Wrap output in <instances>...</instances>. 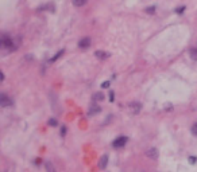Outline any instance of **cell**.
Here are the masks:
<instances>
[{"label": "cell", "instance_id": "1", "mask_svg": "<svg viewBox=\"0 0 197 172\" xmlns=\"http://www.w3.org/2000/svg\"><path fill=\"white\" fill-rule=\"evenodd\" d=\"M0 46H1V49H7V50H10V51H14V50L16 49V46H14V41H12L10 36H7V35L1 36Z\"/></svg>", "mask_w": 197, "mask_h": 172}, {"label": "cell", "instance_id": "2", "mask_svg": "<svg viewBox=\"0 0 197 172\" xmlns=\"http://www.w3.org/2000/svg\"><path fill=\"white\" fill-rule=\"evenodd\" d=\"M0 106L1 108H11L12 106V99L6 93H1V96H0Z\"/></svg>", "mask_w": 197, "mask_h": 172}, {"label": "cell", "instance_id": "3", "mask_svg": "<svg viewBox=\"0 0 197 172\" xmlns=\"http://www.w3.org/2000/svg\"><path fill=\"white\" fill-rule=\"evenodd\" d=\"M128 110L131 112V113H134V114H138L139 112L142 110V104L141 102H136V101L130 102L128 104Z\"/></svg>", "mask_w": 197, "mask_h": 172}, {"label": "cell", "instance_id": "4", "mask_svg": "<svg viewBox=\"0 0 197 172\" xmlns=\"http://www.w3.org/2000/svg\"><path fill=\"white\" fill-rule=\"evenodd\" d=\"M127 139L126 136H120V137H118L116 140H114V143H112V147L114 148H122V147H124L127 144Z\"/></svg>", "mask_w": 197, "mask_h": 172}, {"label": "cell", "instance_id": "5", "mask_svg": "<svg viewBox=\"0 0 197 172\" xmlns=\"http://www.w3.org/2000/svg\"><path fill=\"white\" fill-rule=\"evenodd\" d=\"M146 155H147V157L153 159V160H157V159H158V151H157V148H150L146 152Z\"/></svg>", "mask_w": 197, "mask_h": 172}, {"label": "cell", "instance_id": "6", "mask_svg": "<svg viewBox=\"0 0 197 172\" xmlns=\"http://www.w3.org/2000/svg\"><path fill=\"white\" fill-rule=\"evenodd\" d=\"M91 46V38H83L78 42V47L80 49H88Z\"/></svg>", "mask_w": 197, "mask_h": 172}, {"label": "cell", "instance_id": "7", "mask_svg": "<svg viewBox=\"0 0 197 172\" xmlns=\"http://www.w3.org/2000/svg\"><path fill=\"white\" fill-rule=\"evenodd\" d=\"M107 164H108V155H103L100 159V161H99V168L100 169H105Z\"/></svg>", "mask_w": 197, "mask_h": 172}, {"label": "cell", "instance_id": "8", "mask_svg": "<svg viewBox=\"0 0 197 172\" xmlns=\"http://www.w3.org/2000/svg\"><path fill=\"white\" fill-rule=\"evenodd\" d=\"M94 55H96V58H99V59H107L109 57V54L105 53V51H101V50H99V51H96V53H94Z\"/></svg>", "mask_w": 197, "mask_h": 172}, {"label": "cell", "instance_id": "9", "mask_svg": "<svg viewBox=\"0 0 197 172\" xmlns=\"http://www.w3.org/2000/svg\"><path fill=\"white\" fill-rule=\"evenodd\" d=\"M45 168H46V172H57L56 167L53 165L51 161H46V163H45Z\"/></svg>", "mask_w": 197, "mask_h": 172}, {"label": "cell", "instance_id": "10", "mask_svg": "<svg viewBox=\"0 0 197 172\" xmlns=\"http://www.w3.org/2000/svg\"><path fill=\"white\" fill-rule=\"evenodd\" d=\"M100 110H101V108H100V106H92V108L89 109L88 114H89V116H93V114L99 113V112H100Z\"/></svg>", "mask_w": 197, "mask_h": 172}, {"label": "cell", "instance_id": "11", "mask_svg": "<svg viewBox=\"0 0 197 172\" xmlns=\"http://www.w3.org/2000/svg\"><path fill=\"white\" fill-rule=\"evenodd\" d=\"M86 1H88V0H73V6L74 7H83L86 4Z\"/></svg>", "mask_w": 197, "mask_h": 172}, {"label": "cell", "instance_id": "12", "mask_svg": "<svg viewBox=\"0 0 197 172\" xmlns=\"http://www.w3.org/2000/svg\"><path fill=\"white\" fill-rule=\"evenodd\" d=\"M190 58L197 61V49H192L190 50Z\"/></svg>", "mask_w": 197, "mask_h": 172}, {"label": "cell", "instance_id": "13", "mask_svg": "<svg viewBox=\"0 0 197 172\" xmlns=\"http://www.w3.org/2000/svg\"><path fill=\"white\" fill-rule=\"evenodd\" d=\"M103 98H104V96H103L101 93H96V94L93 96V101H101Z\"/></svg>", "mask_w": 197, "mask_h": 172}, {"label": "cell", "instance_id": "14", "mask_svg": "<svg viewBox=\"0 0 197 172\" xmlns=\"http://www.w3.org/2000/svg\"><path fill=\"white\" fill-rule=\"evenodd\" d=\"M62 54H64V50H61V51H59V53H58V54H57V55H56V57H53V58H51V59H50V62H54V61H57V59H58V58H59V57H61V55H62Z\"/></svg>", "mask_w": 197, "mask_h": 172}, {"label": "cell", "instance_id": "15", "mask_svg": "<svg viewBox=\"0 0 197 172\" xmlns=\"http://www.w3.org/2000/svg\"><path fill=\"white\" fill-rule=\"evenodd\" d=\"M192 133H193L194 136H197V123H194L193 126H192Z\"/></svg>", "mask_w": 197, "mask_h": 172}, {"label": "cell", "instance_id": "16", "mask_svg": "<svg viewBox=\"0 0 197 172\" xmlns=\"http://www.w3.org/2000/svg\"><path fill=\"white\" fill-rule=\"evenodd\" d=\"M146 12L147 14H154V12H155V7H149V8H146Z\"/></svg>", "mask_w": 197, "mask_h": 172}, {"label": "cell", "instance_id": "17", "mask_svg": "<svg viewBox=\"0 0 197 172\" xmlns=\"http://www.w3.org/2000/svg\"><path fill=\"white\" fill-rule=\"evenodd\" d=\"M57 124H58V123H57V120H56V118H50V120H49V125L56 126Z\"/></svg>", "mask_w": 197, "mask_h": 172}, {"label": "cell", "instance_id": "18", "mask_svg": "<svg viewBox=\"0 0 197 172\" xmlns=\"http://www.w3.org/2000/svg\"><path fill=\"white\" fill-rule=\"evenodd\" d=\"M184 11H185V7H179V8H177V9H176L177 14H182Z\"/></svg>", "mask_w": 197, "mask_h": 172}, {"label": "cell", "instance_id": "19", "mask_svg": "<svg viewBox=\"0 0 197 172\" xmlns=\"http://www.w3.org/2000/svg\"><path fill=\"white\" fill-rule=\"evenodd\" d=\"M65 134H66V128L62 126V128H61V136H65Z\"/></svg>", "mask_w": 197, "mask_h": 172}, {"label": "cell", "instance_id": "20", "mask_svg": "<svg viewBox=\"0 0 197 172\" xmlns=\"http://www.w3.org/2000/svg\"><path fill=\"white\" fill-rule=\"evenodd\" d=\"M109 86V82H103V85H101V88H104V89H107Z\"/></svg>", "mask_w": 197, "mask_h": 172}, {"label": "cell", "instance_id": "21", "mask_svg": "<svg viewBox=\"0 0 197 172\" xmlns=\"http://www.w3.org/2000/svg\"><path fill=\"white\" fill-rule=\"evenodd\" d=\"M196 160H197L196 157H189V161H190L192 164H194V163H196Z\"/></svg>", "mask_w": 197, "mask_h": 172}, {"label": "cell", "instance_id": "22", "mask_svg": "<svg viewBox=\"0 0 197 172\" xmlns=\"http://www.w3.org/2000/svg\"><path fill=\"white\" fill-rule=\"evenodd\" d=\"M109 99H111V101H114V99H115V97H114V91H111V93H109Z\"/></svg>", "mask_w": 197, "mask_h": 172}]
</instances>
